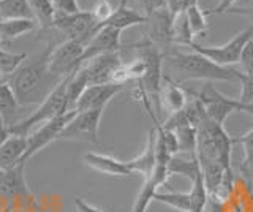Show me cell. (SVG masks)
<instances>
[{
    "label": "cell",
    "mask_w": 253,
    "mask_h": 212,
    "mask_svg": "<svg viewBox=\"0 0 253 212\" xmlns=\"http://www.w3.org/2000/svg\"><path fill=\"white\" fill-rule=\"evenodd\" d=\"M52 46L30 56L6 78L21 106L42 105L46 97L60 83L49 70V54Z\"/></svg>",
    "instance_id": "cell-1"
},
{
    "label": "cell",
    "mask_w": 253,
    "mask_h": 212,
    "mask_svg": "<svg viewBox=\"0 0 253 212\" xmlns=\"http://www.w3.org/2000/svg\"><path fill=\"white\" fill-rule=\"evenodd\" d=\"M169 70L179 76L177 83H184L190 80H203V81H239V73L231 67H221L211 59L204 57L198 52H172L165 57Z\"/></svg>",
    "instance_id": "cell-2"
},
{
    "label": "cell",
    "mask_w": 253,
    "mask_h": 212,
    "mask_svg": "<svg viewBox=\"0 0 253 212\" xmlns=\"http://www.w3.org/2000/svg\"><path fill=\"white\" fill-rule=\"evenodd\" d=\"M198 146L196 157L220 163L223 168H231L233 138L228 135L223 125H218L209 117L196 127Z\"/></svg>",
    "instance_id": "cell-3"
},
{
    "label": "cell",
    "mask_w": 253,
    "mask_h": 212,
    "mask_svg": "<svg viewBox=\"0 0 253 212\" xmlns=\"http://www.w3.org/2000/svg\"><path fill=\"white\" fill-rule=\"evenodd\" d=\"M67 83H68V76L55 85V89L46 97L43 103L37 108V111H34V114H30L26 119H21L16 125H13L11 128H8L10 135L27 138L29 133L38 128L40 125L65 114L67 113Z\"/></svg>",
    "instance_id": "cell-4"
},
{
    "label": "cell",
    "mask_w": 253,
    "mask_h": 212,
    "mask_svg": "<svg viewBox=\"0 0 253 212\" xmlns=\"http://www.w3.org/2000/svg\"><path fill=\"white\" fill-rule=\"evenodd\" d=\"M188 92L201 101L208 117L218 125H225V121L233 113L244 111V105L239 100L223 95L211 81H206L200 92H193V90H188Z\"/></svg>",
    "instance_id": "cell-5"
},
{
    "label": "cell",
    "mask_w": 253,
    "mask_h": 212,
    "mask_svg": "<svg viewBox=\"0 0 253 212\" xmlns=\"http://www.w3.org/2000/svg\"><path fill=\"white\" fill-rule=\"evenodd\" d=\"M134 49L138 52V57H141L146 64V73L142 76V80L138 81L139 85L146 90L147 97H152L157 100L160 97V89H162V67L165 60V52L160 51L150 43L146 38H142L139 43L134 44Z\"/></svg>",
    "instance_id": "cell-6"
},
{
    "label": "cell",
    "mask_w": 253,
    "mask_h": 212,
    "mask_svg": "<svg viewBox=\"0 0 253 212\" xmlns=\"http://www.w3.org/2000/svg\"><path fill=\"white\" fill-rule=\"evenodd\" d=\"M250 40H253V24L249 26L247 29H244L242 32L234 35L231 40L226 42L225 44L220 46H201L193 43L190 48L193 49V52L203 54L204 57L211 59L212 62L221 65V67H229L233 64H239L242 52L245 44Z\"/></svg>",
    "instance_id": "cell-7"
},
{
    "label": "cell",
    "mask_w": 253,
    "mask_h": 212,
    "mask_svg": "<svg viewBox=\"0 0 253 212\" xmlns=\"http://www.w3.org/2000/svg\"><path fill=\"white\" fill-rule=\"evenodd\" d=\"M51 27L59 30L62 35H65V40H81L85 44L90 42V38L100 29L92 13L83 10L75 14H63L55 11Z\"/></svg>",
    "instance_id": "cell-8"
},
{
    "label": "cell",
    "mask_w": 253,
    "mask_h": 212,
    "mask_svg": "<svg viewBox=\"0 0 253 212\" xmlns=\"http://www.w3.org/2000/svg\"><path fill=\"white\" fill-rule=\"evenodd\" d=\"M85 43L81 40H65L51 49L49 70L57 80H65L81 67V57L85 51Z\"/></svg>",
    "instance_id": "cell-9"
},
{
    "label": "cell",
    "mask_w": 253,
    "mask_h": 212,
    "mask_svg": "<svg viewBox=\"0 0 253 212\" xmlns=\"http://www.w3.org/2000/svg\"><path fill=\"white\" fill-rule=\"evenodd\" d=\"M103 111L105 109H90V111L76 113L60 131L59 141L68 139V141H81V143L98 144V130H100Z\"/></svg>",
    "instance_id": "cell-10"
},
{
    "label": "cell",
    "mask_w": 253,
    "mask_h": 212,
    "mask_svg": "<svg viewBox=\"0 0 253 212\" xmlns=\"http://www.w3.org/2000/svg\"><path fill=\"white\" fill-rule=\"evenodd\" d=\"M75 114H76V111L65 113L59 117H55V119L49 121V122L40 125L38 128H35L32 133H29L26 152H24L19 163L26 165L29 162V159H32V157H34L35 154H38L42 149L47 147L51 143H54V141H59L60 131L71 121V117H73Z\"/></svg>",
    "instance_id": "cell-11"
},
{
    "label": "cell",
    "mask_w": 253,
    "mask_h": 212,
    "mask_svg": "<svg viewBox=\"0 0 253 212\" xmlns=\"http://www.w3.org/2000/svg\"><path fill=\"white\" fill-rule=\"evenodd\" d=\"M172 24L174 14L166 8L155 10L146 16V40H149L160 51L168 49L172 44Z\"/></svg>",
    "instance_id": "cell-12"
},
{
    "label": "cell",
    "mask_w": 253,
    "mask_h": 212,
    "mask_svg": "<svg viewBox=\"0 0 253 212\" xmlns=\"http://www.w3.org/2000/svg\"><path fill=\"white\" fill-rule=\"evenodd\" d=\"M121 37H122L121 30L109 26H100V29L95 32V35L90 38V42L85 46V51L81 57V65L93 57L101 56V54L119 52L122 46Z\"/></svg>",
    "instance_id": "cell-13"
},
{
    "label": "cell",
    "mask_w": 253,
    "mask_h": 212,
    "mask_svg": "<svg viewBox=\"0 0 253 212\" xmlns=\"http://www.w3.org/2000/svg\"><path fill=\"white\" fill-rule=\"evenodd\" d=\"M125 89V85L119 84H95L87 85L83 95L79 97L76 105V113L90 111V109H105L106 105L113 100L117 93H121Z\"/></svg>",
    "instance_id": "cell-14"
},
{
    "label": "cell",
    "mask_w": 253,
    "mask_h": 212,
    "mask_svg": "<svg viewBox=\"0 0 253 212\" xmlns=\"http://www.w3.org/2000/svg\"><path fill=\"white\" fill-rule=\"evenodd\" d=\"M124 64L119 52H109V54H101L85 62L81 67L87 75V81L89 85L95 84H108L111 83V78L116 70Z\"/></svg>",
    "instance_id": "cell-15"
},
{
    "label": "cell",
    "mask_w": 253,
    "mask_h": 212,
    "mask_svg": "<svg viewBox=\"0 0 253 212\" xmlns=\"http://www.w3.org/2000/svg\"><path fill=\"white\" fill-rule=\"evenodd\" d=\"M26 165H16L14 168L0 171V198L13 203L14 200H27L30 196V190L26 182L24 174Z\"/></svg>",
    "instance_id": "cell-16"
},
{
    "label": "cell",
    "mask_w": 253,
    "mask_h": 212,
    "mask_svg": "<svg viewBox=\"0 0 253 212\" xmlns=\"http://www.w3.org/2000/svg\"><path fill=\"white\" fill-rule=\"evenodd\" d=\"M168 176V165L155 162L154 172L147 179H144V184H142L136 200H134L131 212H147L149 204L154 201V195L158 192V187L166 184Z\"/></svg>",
    "instance_id": "cell-17"
},
{
    "label": "cell",
    "mask_w": 253,
    "mask_h": 212,
    "mask_svg": "<svg viewBox=\"0 0 253 212\" xmlns=\"http://www.w3.org/2000/svg\"><path fill=\"white\" fill-rule=\"evenodd\" d=\"M84 163L92 170L108 176H133L131 170L128 168V163L117 160L114 157L106 154H97V152H87L83 157Z\"/></svg>",
    "instance_id": "cell-18"
},
{
    "label": "cell",
    "mask_w": 253,
    "mask_h": 212,
    "mask_svg": "<svg viewBox=\"0 0 253 212\" xmlns=\"http://www.w3.org/2000/svg\"><path fill=\"white\" fill-rule=\"evenodd\" d=\"M163 81H165V84H162V89H160L162 105L168 109L171 114L184 109L188 101L187 90L168 75H163Z\"/></svg>",
    "instance_id": "cell-19"
},
{
    "label": "cell",
    "mask_w": 253,
    "mask_h": 212,
    "mask_svg": "<svg viewBox=\"0 0 253 212\" xmlns=\"http://www.w3.org/2000/svg\"><path fill=\"white\" fill-rule=\"evenodd\" d=\"M126 2H128V0H121V3H119L117 8H114L113 14H111V18L101 26L114 27V29L121 30V32H122V30L128 29V27L144 24L146 14L139 13L138 10H134V8H128V6H126Z\"/></svg>",
    "instance_id": "cell-20"
},
{
    "label": "cell",
    "mask_w": 253,
    "mask_h": 212,
    "mask_svg": "<svg viewBox=\"0 0 253 212\" xmlns=\"http://www.w3.org/2000/svg\"><path fill=\"white\" fill-rule=\"evenodd\" d=\"M27 147L26 136H10L0 146V171H6L19 165Z\"/></svg>",
    "instance_id": "cell-21"
},
{
    "label": "cell",
    "mask_w": 253,
    "mask_h": 212,
    "mask_svg": "<svg viewBox=\"0 0 253 212\" xmlns=\"http://www.w3.org/2000/svg\"><path fill=\"white\" fill-rule=\"evenodd\" d=\"M128 163V168L133 174H141L144 179H147L154 172L155 168V127L149 131L147 144L136 159H133Z\"/></svg>",
    "instance_id": "cell-22"
},
{
    "label": "cell",
    "mask_w": 253,
    "mask_h": 212,
    "mask_svg": "<svg viewBox=\"0 0 253 212\" xmlns=\"http://www.w3.org/2000/svg\"><path fill=\"white\" fill-rule=\"evenodd\" d=\"M19 108L21 105L10 84L5 81L0 83V114L6 128H11L19 122Z\"/></svg>",
    "instance_id": "cell-23"
},
{
    "label": "cell",
    "mask_w": 253,
    "mask_h": 212,
    "mask_svg": "<svg viewBox=\"0 0 253 212\" xmlns=\"http://www.w3.org/2000/svg\"><path fill=\"white\" fill-rule=\"evenodd\" d=\"M38 27L35 19H13V21H0V35H2L3 46L16 38L26 34L34 32Z\"/></svg>",
    "instance_id": "cell-24"
},
{
    "label": "cell",
    "mask_w": 253,
    "mask_h": 212,
    "mask_svg": "<svg viewBox=\"0 0 253 212\" xmlns=\"http://www.w3.org/2000/svg\"><path fill=\"white\" fill-rule=\"evenodd\" d=\"M89 85L87 81V75L84 72L83 67H79L73 75L68 76V83H67V113L76 111V105L79 97L83 95V92L85 87Z\"/></svg>",
    "instance_id": "cell-25"
},
{
    "label": "cell",
    "mask_w": 253,
    "mask_h": 212,
    "mask_svg": "<svg viewBox=\"0 0 253 212\" xmlns=\"http://www.w3.org/2000/svg\"><path fill=\"white\" fill-rule=\"evenodd\" d=\"M13 19H35L27 0H0V21Z\"/></svg>",
    "instance_id": "cell-26"
},
{
    "label": "cell",
    "mask_w": 253,
    "mask_h": 212,
    "mask_svg": "<svg viewBox=\"0 0 253 212\" xmlns=\"http://www.w3.org/2000/svg\"><path fill=\"white\" fill-rule=\"evenodd\" d=\"M201 172L200 167V160H198L196 154L192 155L190 160H182L177 157H171L168 162V174H179V176H185L193 182V179Z\"/></svg>",
    "instance_id": "cell-27"
},
{
    "label": "cell",
    "mask_w": 253,
    "mask_h": 212,
    "mask_svg": "<svg viewBox=\"0 0 253 212\" xmlns=\"http://www.w3.org/2000/svg\"><path fill=\"white\" fill-rule=\"evenodd\" d=\"M190 193V209L187 212H204L206 204L209 200V192L204 185L203 172H200L192 182V190Z\"/></svg>",
    "instance_id": "cell-28"
},
{
    "label": "cell",
    "mask_w": 253,
    "mask_h": 212,
    "mask_svg": "<svg viewBox=\"0 0 253 212\" xmlns=\"http://www.w3.org/2000/svg\"><path fill=\"white\" fill-rule=\"evenodd\" d=\"M32 11H34V16L38 22V26L42 29H49L54 19V5L52 0H27Z\"/></svg>",
    "instance_id": "cell-29"
},
{
    "label": "cell",
    "mask_w": 253,
    "mask_h": 212,
    "mask_svg": "<svg viewBox=\"0 0 253 212\" xmlns=\"http://www.w3.org/2000/svg\"><path fill=\"white\" fill-rule=\"evenodd\" d=\"M195 35L192 29L188 26V21L185 13H180L174 16V24H172V43L184 44V46H192L195 42Z\"/></svg>",
    "instance_id": "cell-30"
},
{
    "label": "cell",
    "mask_w": 253,
    "mask_h": 212,
    "mask_svg": "<svg viewBox=\"0 0 253 212\" xmlns=\"http://www.w3.org/2000/svg\"><path fill=\"white\" fill-rule=\"evenodd\" d=\"M154 201L166 204V206H169L179 212H187L190 209V193H182V192H174V190L166 192V193L157 192L154 195Z\"/></svg>",
    "instance_id": "cell-31"
},
{
    "label": "cell",
    "mask_w": 253,
    "mask_h": 212,
    "mask_svg": "<svg viewBox=\"0 0 253 212\" xmlns=\"http://www.w3.org/2000/svg\"><path fill=\"white\" fill-rule=\"evenodd\" d=\"M185 16H187L188 26H190V29H192L195 38L204 37L209 32V24H208V19H206V13H204V10L200 8V5L198 3L187 8Z\"/></svg>",
    "instance_id": "cell-32"
},
{
    "label": "cell",
    "mask_w": 253,
    "mask_h": 212,
    "mask_svg": "<svg viewBox=\"0 0 253 212\" xmlns=\"http://www.w3.org/2000/svg\"><path fill=\"white\" fill-rule=\"evenodd\" d=\"M172 131L176 133L179 152H190L195 155L198 146V131L193 125H184V127H179Z\"/></svg>",
    "instance_id": "cell-33"
},
{
    "label": "cell",
    "mask_w": 253,
    "mask_h": 212,
    "mask_svg": "<svg viewBox=\"0 0 253 212\" xmlns=\"http://www.w3.org/2000/svg\"><path fill=\"white\" fill-rule=\"evenodd\" d=\"M26 59L27 54H14L0 48V73L10 76Z\"/></svg>",
    "instance_id": "cell-34"
},
{
    "label": "cell",
    "mask_w": 253,
    "mask_h": 212,
    "mask_svg": "<svg viewBox=\"0 0 253 212\" xmlns=\"http://www.w3.org/2000/svg\"><path fill=\"white\" fill-rule=\"evenodd\" d=\"M241 84V97L239 101L244 105H252L253 103V73H239V81Z\"/></svg>",
    "instance_id": "cell-35"
},
{
    "label": "cell",
    "mask_w": 253,
    "mask_h": 212,
    "mask_svg": "<svg viewBox=\"0 0 253 212\" xmlns=\"http://www.w3.org/2000/svg\"><path fill=\"white\" fill-rule=\"evenodd\" d=\"M92 13L93 19L97 21V24L101 26L111 18V14L114 11V6L111 5L109 0H98L97 3L92 6V10H89Z\"/></svg>",
    "instance_id": "cell-36"
},
{
    "label": "cell",
    "mask_w": 253,
    "mask_h": 212,
    "mask_svg": "<svg viewBox=\"0 0 253 212\" xmlns=\"http://www.w3.org/2000/svg\"><path fill=\"white\" fill-rule=\"evenodd\" d=\"M234 144H241L244 147V160H252L253 159V128L244 133L239 138H233Z\"/></svg>",
    "instance_id": "cell-37"
},
{
    "label": "cell",
    "mask_w": 253,
    "mask_h": 212,
    "mask_svg": "<svg viewBox=\"0 0 253 212\" xmlns=\"http://www.w3.org/2000/svg\"><path fill=\"white\" fill-rule=\"evenodd\" d=\"M52 5L55 11L63 14H75L81 11L78 0H52Z\"/></svg>",
    "instance_id": "cell-38"
},
{
    "label": "cell",
    "mask_w": 253,
    "mask_h": 212,
    "mask_svg": "<svg viewBox=\"0 0 253 212\" xmlns=\"http://www.w3.org/2000/svg\"><path fill=\"white\" fill-rule=\"evenodd\" d=\"M196 3H198V0H166V8L176 16V14L185 13L187 8H190V6Z\"/></svg>",
    "instance_id": "cell-39"
},
{
    "label": "cell",
    "mask_w": 253,
    "mask_h": 212,
    "mask_svg": "<svg viewBox=\"0 0 253 212\" xmlns=\"http://www.w3.org/2000/svg\"><path fill=\"white\" fill-rule=\"evenodd\" d=\"M236 2H239V0H218V3L213 6V8L204 10V13H206V16H211V14H225L233 8Z\"/></svg>",
    "instance_id": "cell-40"
},
{
    "label": "cell",
    "mask_w": 253,
    "mask_h": 212,
    "mask_svg": "<svg viewBox=\"0 0 253 212\" xmlns=\"http://www.w3.org/2000/svg\"><path fill=\"white\" fill-rule=\"evenodd\" d=\"M228 13L253 18V0H239V5H234Z\"/></svg>",
    "instance_id": "cell-41"
},
{
    "label": "cell",
    "mask_w": 253,
    "mask_h": 212,
    "mask_svg": "<svg viewBox=\"0 0 253 212\" xmlns=\"http://www.w3.org/2000/svg\"><path fill=\"white\" fill-rule=\"evenodd\" d=\"M241 64L244 65V68L247 70L249 73H253V40H250L247 44H245L242 57H241Z\"/></svg>",
    "instance_id": "cell-42"
},
{
    "label": "cell",
    "mask_w": 253,
    "mask_h": 212,
    "mask_svg": "<svg viewBox=\"0 0 253 212\" xmlns=\"http://www.w3.org/2000/svg\"><path fill=\"white\" fill-rule=\"evenodd\" d=\"M139 3L142 6V10H144V14L154 13L155 10H160V8H165L166 6V0H139Z\"/></svg>",
    "instance_id": "cell-43"
},
{
    "label": "cell",
    "mask_w": 253,
    "mask_h": 212,
    "mask_svg": "<svg viewBox=\"0 0 253 212\" xmlns=\"http://www.w3.org/2000/svg\"><path fill=\"white\" fill-rule=\"evenodd\" d=\"M241 176L247 182H253V159L244 160V163L241 165Z\"/></svg>",
    "instance_id": "cell-44"
},
{
    "label": "cell",
    "mask_w": 253,
    "mask_h": 212,
    "mask_svg": "<svg viewBox=\"0 0 253 212\" xmlns=\"http://www.w3.org/2000/svg\"><path fill=\"white\" fill-rule=\"evenodd\" d=\"M75 206H76V211L78 212H103L101 209L92 206L87 201H84L83 198H76L75 200Z\"/></svg>",
    "instance_id": "cell-45"
},
{
    "label": "cell",
    "mask_w": 253,
    "mask_h": 212,
    "mask_svg": "<svg viewBox=\"0 0 253 212\" xmlns=\"http://www.w3.org/2000/svg\"><path fill=\"white\" fill-rule=\"evenodd\" d=\"M10 136H11V135H10V131H8V128L5 127L3 124H0V146H2Z\"/></svg>",
    "instance_id": "cell-46"
},
{
    "label": "cell",
    "mask_w": 253,
    "mask_h": 212,
    "mask_svg": "<svg viewBox=\"0 0 253 212\" xmlns=\"http://www.w3.org/2000/svg\"><path fill=\"white\" fill-rule=\"evenodd\" d=\"M245 184H247V188H249V200H250V204H252L250 212H253V182H247V180H245Z\"/></svg>",
    "instance_id": "cell-47"
},
{
    "label": "cell",
    "mask_w": 253,
    "mask_h": 212,
    "mask_svg": "<svg viewBox=\"0 0 253 212\" xmlns=\"http://www.w3.org/2000/svg\"><path fill=\"white\" fill-rule=\"evenodd\" d=\"M242 113H247L250 116H253V103L252 105H247V106H244V111Z\"/></svg>",
    "instance_id": "cell-48"
},
{
    "label": "cell",
    "mask_w": 253,
    "mask_h": 212,
    "mask_svg": "<svg viewBox=\"0 0 253 212\" xmlns=\"http://www.w3.org/2000/svg\"><path fill=\"white\" fill-rule=\"evenodd\" d=\"M0 48H3V42H2V35H0Z\"/></svg>",
    "instance_id": "cell-49"
},
{
    "label": "cell",
    "mask_w": 253,
    "mask_h": 212,
    "mask_svg": "<svg viewBox=\"0 0 253 212\" xmlns=\"http://www.w3.org/2000/svg\"><path fill=\"white\" fill-rule=\"evenodd\" d=\"M2 212H11V208H6V209H3Z\"/></svg>",
    "instance_id": "cell-50"
},
{
    "label": "cell",
    "mask_w": 253,
    "mask_h": 212,
    "mask_svg": "<svg viewBox=\"0 0 253 212\" xmlns=\"http://www.w3.org/2000/svg\"><path fill=\"white\" fill-rule=\"evenodd\" d=\"M0 124H3V119H2V114H0ZM5 125V124H3Z\"/></svg>",
    "instance_id": "cell-51"
}]
</instances>
